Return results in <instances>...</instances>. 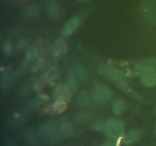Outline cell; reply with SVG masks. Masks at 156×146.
I'll return each mask as SVG.
<instances>
[{"instance_id": "cell-1", "label": "cell", "mask_w": 156, "mask_h": 146, "mask_svg": "<svg viewBox=\"0 0 156 146\" xmlns=\"http://www.w3.org/2000/svg\"><path fill=\"white\" fill-rule=\"evenodd\" d=\"M100 71L101 72L102 75H104L105 76V77L111 79L112 82H114L119 88H121V89L123 90L124 92H126V94L132 96L133 98L140 99V97L139 96V94H137L134 90H133L130 87L128 86V85L126 83V82L122 78L121 76H120L115 70L113 69V68H111V67L109 66L103 65V66L101 67Z\"/></svg>"}, {"instance_id": "cell-2", "label": "cell", "mask_w": 156, "mask_h": 146, "mask_svg": "<svg viewBox=\"0 0 156 146\" xmlns=\"http://www.w3.org/2000/svg\"><path fill=\"white\" fill-rule=\"evenodd\" d=\"M112 90L105 85L97 86L92 92L94 100L98 103H105L112 97Z\"/></svg>"}, {"instance_id": "cell-3", "label": "cell", "mask_w": 156, "mask_h": 146, "mask_svg": "<svg viewBox=\"0 0 156 146\" xmlns=\"http://www.w3.org/2000/svg\"><path fill=\"white\" fill-rule=\"evenodd\" d=\"M105 132L107 135L111 137L120 135L123 132V126L121 122L116 120H111L105 125Z\"/></svg>"}, {"instance_id": "cell-4", "label": "cell", "mask_w": 156, "mask_h": 146, "mask_svg": "<svg viewBox=\"0 0 156 146\" xmlns=\"http://www.w3.org/2000/svg\"><path fill=\"white\" fill-rule=\"evenodd\" d=\"M141 80L146 86L155 87L156 85V70L154 68H146L142 71Z\"/></svg>"}, {"instance_id": "cell-5", "label": "cell", "mask_w": 156, "mask_h": 146, "mask_svg": "<svg viewBox=\"0 0 156 146\" xmlns=\"http://www.w3.org/2000/svg\"><path fill=\"white\" fill-rule=\"evenodd\" d=\"M141 12L144 18L148 21L155 22L156 21V8L150 2L143 3L141 6Z\"/></svg>"}, {"instance_id": "cell-6", "label": "cell", "mask_w": 156, "mask_h": 146, "mask_svg": "<svg viewBox=\"0 0 156 146\" xmlns=\"http://www.w3.org/2000/svg\"><path fill=\"white\" fill-rule=\"evenodd\" d=\"M79 25H80V19L79 17H73L65 24L63 29H62V34L63 36H69V35L72 34L79 28Z\"/></svg>"}, {"instance_id": "cell-7", "label": "cell", "mask_w": 156, "mask_h": 146, "mask_svg": "<svg viewBox=\"0 0 156 146\" xmlns=\"http://www.w3.org/2000/svg\"><path fill=\"white\" fill-rule=\"evenodd\" d=\"M66 85H59L54 90L55 95L57 97V99H61L65 101H69L71 97V93Z\"/></svg>"}, {"instance_id": "cell-8", "label": "cell", "mask_w": 156, "mask_h": 146, "mask_svg": "<svg viewBox=\"0 0 156 146\" xmlns=\"http://www.w3.org/2000/svg\"><path fill=\"white\" fill-rule=\"evenodd\" d=\"M67 50V45L63 40H58L51 47V53L54 56H58L63 54Z\"/></svg>"}, {"instance_id": "cell-9", "label": "cell", "mask_w": 156, "mask_h": 146, "mask_svg": "<svg viewBox=\"0 0 156 146\" xmlns=\"http://www.w3.org/2000/svg\"><path fill=\"white\" fill-rule=\"evenodd\" d=\"M66 86L73 92H76L78 89L77 75L73 71H70L66 77Z\"/></svg>"}, {"instance_id": "cell-10", "label": "cell", "mask_w": 156, "mask_h": 146, "mask_svg": "<svg viewBox=\"0 0 156 146\" xmlns=\"http://www.w3.org/2000/svg\"><path fill=\"white\" fill-rule=\"evenodd\" d=\"M91 101V96L88 93V91H81L80 94H79L77 97V104L80 106H88Z\"/></svg>"}, {"instance_id": "cell-11", "label": "cell", "mask_w": 156, "mask_h": 146, "mask_svg": "<svg viewBox=\"0 0 156 146\" xmlns=\"http://www.w3.org/2000/svg\"><path fill=\"white\" fill-rule=\"evenodd\" d=\"M39 14V8L36 5H28L24 11V15L27 18H34Z\"/></svg>"}, {"instance_id": "cell-12", "label": "cell", "mask_w": 156, "mask_h": 146, "mask_svg": "<svg viewBox=\"0 0 156 146\" xmlns=\"http://www.w3.org/2000/svg\"><path fill=\"white\" fill-rule=\"evenodd\" d=\"M112 108L114 114L117 116L121 115L124 113L125 109H126V104H125V102L123 100H117L113 103Z\"/></svg>"}, {"instance_id": "cell-13", "label": "cell", "mask_w": 156, "mask_h": 146, "mask_svg": "<svg viewBox=\"0 0 156 146\" xmlns=\"http://www.w3.org/2000/svg\"><path fill=\"white\" fill-rule=\"evenodd\" d=\"M151 68L156 70V59H149V60L143 61L136 65V68L140 71H143L144 68Z\"/></svg>"}, {"instance_id": "cell-14", "label": "cell", "mask_w": 156, "mask_h": 146, "mask_svg": "<svg viewBox=\"0 0 156 146\" xmlns=\"http://www.w3.org/2000/svg\"><path fill=\"white\" fill-rule=\"evenodd\" d=\"M76 74L82 82H85L88 81V74H87L85 68L81 65H77Z\"/></svg>"}, {"instance_id": "cell-15", "label": "cell", "mask_w": 156, "mask_h": 146, "mask_svg": "<svg viewBox=\"0 0 156 146\" xmlns=\"http://www.w3.org/2000/svg\"><path fill=\"white\" fill-rule=\"evenodd\" d=\"M66 101L63 100H61V99H57L56 103L53 105V109L57 113H61L63 110H65L66 107Z\"/></svg>"}, {"instance_id": "cell-16", "label": "cell", "mask_w": 156, "mask_h": 146, "mask_svg": "<svg viewBox=\"0 0 156 146\" xmlns=\"http://www.w3.org/2000/svg\"><path fill=\"white\" fill-rule=\"evenodd\" d=\"M47 11H48L49 15L52 18H56L58 15V13H59V8H58V5L56 3H51V4H50L48 5Z\"/></svg>"}, {"instance_id": "cell-17", "label": "cell", "mask_w": 156, "mask_h": 146, "mask_svg": "<svg viewBox=\"0 0 156 146\" xmlns=\"http://www.w3.org/2000/svg\"><path fill=\"white\" fill-rule=\"evenodd\" d=\"M53 125L51 123H47L43 125L41 128V131L44 134H49L53 132Z\"/></svg>"}, {"instance_id": "cell-18", "label": "cell", "mask_w": 156, "mask_h": 146, "mask_svg": "<svg viewBox=\"0 0 156 146\" xmlns=\"http://www.w3.org/2000/svg\"><path fill=\"white\" fill-rule=\"evenodd\" d=\"M88 114L86 112H80L76 115V119L79 122H85L88 120Z\"/></svg>"}, {"instance_id": "cell-19", "label": "cell", "mask_w": 156, "mask_h": 146, "mask_svg": "<svg viewBox=\"0 0 156 146\" xmlns=\"http://www.w3.org/2000/svg\"><path fill=\"white\" fill-rule=\"evenodd\" d=\"M27 40L24 39L20 40L18 42V43H17V48H18L19 50H24V49L27 48Z\"/></svg>"}, {"instance_id": "cell-20", "label": "cell", "mask_w": 156, "mask_h": 146, "mask_svg": "<svg viewBox=\"0 0 156 146\" xmlns=\"http://www.w3.org/2000/svg\"><path fill=\"white\" fill-rule=\"evenodd\" d=\"M2 50L3 52H4L5 54L9 55L12 53V46H11V44L9 43H5L2 45Z\"/></svg>"}, {"instance_id": "cell-21", "label": "cell", "mask_w": 156, "mask_h": 146, "mask_svg": "<svg viewBox=\"0 0 156 146\" xmlns=\"http://www.w3.org/2000/svg\"><path fill=\"white\" fill-rule=\"evenodd\" d=\"M129 138H130V140L134 141V140L137 139V138H139V133L137 132V131L133 130L129 132Z\"/></svg>"}, {"instance_id": "cell-22", "label": "cell", "mask_w": 156, "mask_h": 146, "mask_svg": "<svg viewBox=\"0 0 156 146\" xmlns=\"http://www.w3.org/2000/svg\"><path fill=\"white\" fill-rule=\"evenodd\" d=\"M79 1H81V2H86L87 0H79Z\"/></svg>"}, {"instance_id": "cell-23", "label": "cell", "mask_w": 156, "mask_h": 146, "mask_svg": "<svg viewBox=\"0 0 156 146\" xmlns=\"http://www.w3.org/2000/svg\"><path fill=\"white\" fill-rule=\"evenodd\" d=\"M155 132H156V128H155Z\"/></svg>"}]
</instances>
